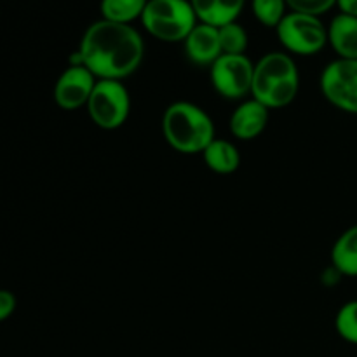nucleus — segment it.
<instances>
[{
    "mask_svg": "<svg viewBox=\"0 0 357 357\" xmlns=\"http://www.w3.org/2000/svg\"><path fill=\"white\" fill-rule=\"evenodd\" d=\"M288 9L286 0H251V10L260 24L267 28H278L284 20Z\"/></svg>",
    "mask_w": 357,
    "mask_h": 357,
    "instance_id": "obj_17",
    "label": "nucleus"
},
{
    "mask_svg": "<svg viewBox=\"0 0 357 357\" xmlns=\"http://www.w3.org/2000/svg\"><path fill=\"white\" fill-rule=\"evenodd\" d=\"M331 264L340 275L357 278V225L340 234L331 248Z\"/></svg>",
    "mask_w": 357,
    "mask_h": 357,
    "instance_id": "obj_15",
    "label": "nucleus"
},
{
    "mask_svg": "<svg viewBox=\"0 0 357 357\" xmlns=\"http://www.w3.org/2000/svg\"><path fill=\"white\" fill-rule=\"evenodd\" d=\"M268 124V108L255 98L243 101L230 115L229 128L232 136L243 142L258 138Z\"/></svg>",
    "mask_w": 357,
    "mask_h": 357,
    "instance_id": "obj_10",
    "label": "nucleus"
},
{
    "mask_svg": "<svg viewBox=\"0 0 357 357\" xmlns=\"http://www.w3.org/2000/svg\"><path fill=\"white\" fill-rule=\"evenodd\" d=\"M337 7L340 9V13L357 17V0H338Z\"/></svg>",
    "mask_w": 357,
    "mask_h": 357,
    "instance_id": "obj_22",
    "label": "nucleus"
},
{
    "mask_svg": "<svg viewBox=\"0 0 357 357\" xmlns=\"http://www.w3.org/2000/svg\"><path fill=\"white\" fill-rule=\"evenodd\" d=\"M337 2L338 0H286V3H288V7L293 13L310 14V16L317 17H321L328 10L333 9Z\"/></svg>",
    "mask_w": 357,
    "mask_h": 357,
    "instance_id": "obj_20",
    "label": "nucleus"
},
{
    "mask_svg": "<svg viewBox=\"0 0 357 357\" xmlns=\"http://www.w3.org/2000/svg\"><path fill=\"white\" fill-rule=\"evenodd\" d=\"M162 135L171 149L185 155L202 153L216 138L213 119L190 101H176L166 108Z\"/></svg>",
    "mask_w": 357,
    "mask_h": 357,
    "instance_id": "obj_3",
    "label": "nucleus"
},
{
    "mask_svg": "<svg viewBox=\"0 0 357 357\" xmlns=\"http://www.w3.org/2000/svg\"><path fill=\"white\" fill-rule=\"evenodd\" d=\"M328 44L338 58L357 59V17L338 13L328 24Z\"/></svg>",
    "mask_w": 357,
    "mask_h": 357,
    "instance_id": "obj_12",
    "label": "nucleus"
},
{
    "mask_svg": "<svg viewBox=\"0 0 357 357\" xmlns=\"http://www.w3.org/2000/svg\"><path fill=\"white\" fill-rule=\"evenodd\" d=\"M185 54L194 65L211 66L222 56L218 28L206 23H197L183 40Z\"/></svg>",
    "mask_w": 357,
    "mask_h": 357,
    "instance_id": "obj_11",
    "label": "nucleus"
},
{
    "mask_svg": "<svg viewBox=\"0 0 357 357\" xmlns=\"http://www.w3.org/2000/svg\"><path fill=\"white\" fill-rule=\"evenodd\" d=\"M77 51L98 80H122L142 66L145 42L132 24L100 20L86 28Z\"/></svg>",
    "mask_w": 357,
    "mask_h": 357,
    "instance_id": "obj_1",
    "label": "nucleus"
},
{
    "mask_svg": "<svg viewBox=\"0 0 357 357\" xmlns=\"http://www.w3.org/2000/svg\"><path fill=\"white\" fill-rule=\"evenodd\" d=\"M142 24L153 38L162 42H183L199 23L190 0H149Z\"/></svg>",
    "mask_w": 357,
    "mask_h": 357,
    "instance_id": "obj_4",
    "label": "nucleus"
},
{
    "mask_svg": "<svg viewBox=\"0 0 357 357\" xmlns=\"http://www.w3.org/2000/svg\"><path fill=\"white\" fill-rule=\"evenodd\" d=\"M222 54H244L250 44L246 30L237 21L218 28Z\"/></svg>",
    "mask_w": 357,
    "mask_h": 357,
    "instance_id": "obj_18",
    "label": "nucleus"
},
{
    "mask_svg": "<svg viewBox=\"0 0 357 357\" xmlns=\"http://www.w3.org/2000/svg\"><path fill=\"white\" fill-rule=\"evenodd\" d=\"M199 23L223 26L234 23L243 13L246 0H190Z\"/></svg>",
    "mask_w": 357,
    "mask_h": 357,
    "instance_id": "obj_13",
    "label": "nucleus"
},
{
    "mask_svg": "<svg viewBox=\"0 0 357 357\" xmlns=\"http://www.w3.org/2000/svg\"><path fill=\"white\" fill-rule=\"evenodd\" d=\"M279 42L288 54L314 56L328 44V26L321 17L289 10L275 28Z\"/></svg>",
    "mask_w": 357,
    "mask_h": 357,
    "instance_id": "obj_5",
    "label": "nucleus"
},
{
    "mask_svg": "<svg viewBox=\"0 0 357 357\" xmlns=\"http://www.w3.org/2000/svg\"><path fill=\"white\" fill-rule=\"evenodd\" d=\"M16 310V296L9 289H0V323L9 319Z\"/></svg>",
    "mask_w": 357,
    "mask_h": 357,
    "instance_id": "obj_21",
    "label": "nucleus"
},
{
    "mask_svg": "<svg viewBox=\"0 0 357 357\" xmlns=\"http://www.w3.org/2000/svg\"><path fill=\"white\" fill-rule=\"evenodd\" d=\"M298 89V68L288 52H268L255 63L251 96L268 110L288 107L296 98Z\"/></svg>",
    "mask_w": 357,
    "mask_h": 357,
    "instance_id": "obj_2",
    "label": "nucleus"
},
{
    "mask_svg": "<svg viewBox=\"0 0 357 357\" xmlns=\"http://www.w3.org/2000/svg\"><path fill=\"white\" fill-rule=\"evenodd\" d=\"M146 2L149 0H101V20L131 24L132 21L142 20Z\"/></svg>",
    "mask_w": 357,
    "mask_h": 357,
    "instance_id": "obj_16",
    "label": "nucleus"
},
{
    "mask_svg": "<svg viewBox=\"0 0 357 357\" xmlns=\"http://www.w3.org/2000/svg\"><path fill=\"white\" fill-rule=\"evenodd\" d=\"M206 166L216 174H232L241 166V153L234 143L215 138L202 152Z\"/></svg>",
    "mask_w": 357,
    "mask_h": 357,
    "instance_id": "obj_14",
    "label": "nucleus"
},
{
    "mask_svg": "<svg viewBox=\"0 0 357 357\" xmlns=\"http://www.w3.org/2000/svg\"><path fill=\"white\" fill-rule=\"evenodd\" d=\"M319 87L328 103L345 114L357 115V59H342L324 66Z\"/></svg>",
    "mask_w": 357,
    "mask_h": 357,
    "instance_id": "obj_7",
    "label": "nucleus"
},
{
    "mask_svg": "<svg viewBox=\"0 0 357 357\" xmlns=\"http://www.w3.org/2000/svg\"><path fill=\"white\" fill-rule=\"evenodd\" d=\"M98 79L86 66H68L54 84V101L63 110L86 107Z\"/></svg>",
    "mask_w": 357,
    "mask_h": 357,
    "instance_id": "obj_9",
    "label": "nucleus"
},
{
    "mask_svg": "<svg viewBox=\"0 0 357 357\" xmlns=\"http://www.w3.org/2000/svg\"><path fill=\"white\" fill-rule=\"evenodd\" d=\"M255 63L246 54H222L211 66L209 77L216 93L227 100H243L251 94Z\"/></svg>",
    "mask_w": 357,
    "mask_h": 357,
    "instance_id": "obj_8",
    "label": "nucleus"
},
{
    "mask_svg": "<svg viewBox=\"0 0 357 357\" xmlns=\"http://www.w3.org/2000/svg\"><path fill=\"white\" fill-rule=\"evenodd\" d=\"M337 333L349 344L357 345V300L344 303L335 317Z\"/></svg>",
    "mask_w": 357,
    "mask_h": 357,
    "instance_id": "obj_19",
    "label": "nucleus"
},
{
    "mask_svg": "<svg viewBox=\"0 0 357 357\" xmlns=\"http://www.w3.org/2000/svg\"><path fill=\"white\" fill-rule=\"evenodd\" d=\"M94 126L114 131L126 124L131 112V98L122 80H98L86 105Z\"/></svg>",
    "mask_w": 357,
    "mask_h": 357,
    "instance_id": "obj_6",
    "label": "nucleus"
}]
</instances>
